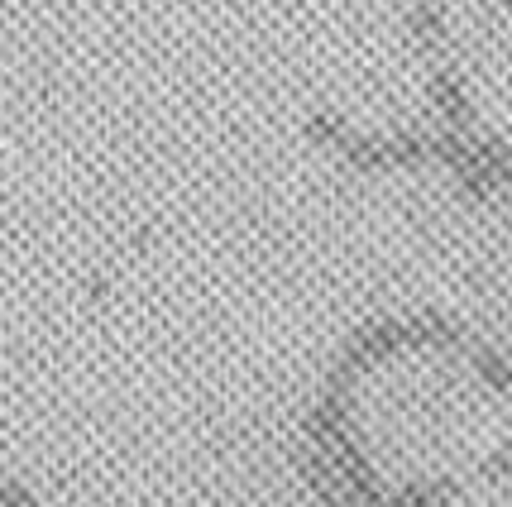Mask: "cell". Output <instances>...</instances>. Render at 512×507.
Returning a JSON list of instances; mask_svg holds the SVG:
<instances>
[{"instance_id":"cell-4","label":"cell","mask_w":512,"mask_h":507,"mask_svg":"<svg viewBox=\"0 0 512 507\" xmlns=\"http://www.w3.org/2000/svg\"><path fill=\"white\" fill-rule=\"evenodd\" d=\"M474 364H479V374L489 378L493 388H512V369L493 350H474Z\"/></svg>"},{"instance_id":"cell-3","label":"cell","mask_w":512,"mask_h":507,"mask_svg":"<svg viewBox=\"0 0 512 507\" xmlns=\"http://www.w3.org/2000/svg\"><path fill=\"white\" fill-rule=\"evenodd\" d=\"M455 493V484H446V479H436V484H417V488H398L393 498H388V507H441Z\"/></svg>"},{"instance_id":"cell-1","label":"cell","mask_w":512,"mask_h":507,"mask_svg":"<svg viewBox=\"0 0 512 507\" xmlns=\"http://www.w3.org/2000/svg\"><path fill=\"white\" fill-rule=\"evenodd\" d=\"M431 101H436V111L446 115L450 130H469L465 87H460V77H455L450 67H436V77H431Z\"/></svg>"},{"instance_id":"cell-2","label":"cell","mask_w":512,"mask_h":507,"mask_svg":"<svg viewBox=\"0 0 512 507\" xmlns=\"http://www.w3.org/2000/svg\"><path fill=\"white\" fill-rule=\"evenodd\" d=\"M412 34H417V44H422L426 53L441 48L446 20H441V5H436V0H417V5H412Z\"/></svg>"},{"instance_id":"cell-5","label":"cell","mask_w":512,"mask_h":507,"mask_svg":"<svg viewBox=\"0 0 512 507\" xmlns=\"http://www.w3.org/2000/svg\"><path fill=\"white\" fill-rule=\"evenodd\" d=\"M0 507H39L24 484H0Z\"/></svg>"}]
</instances>
